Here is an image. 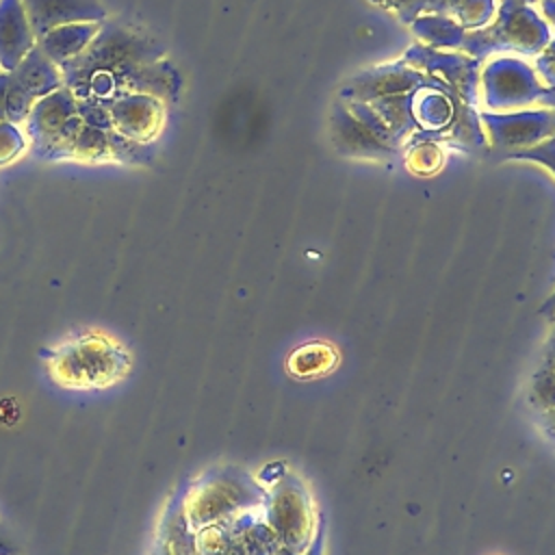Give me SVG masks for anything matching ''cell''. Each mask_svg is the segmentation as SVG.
<instances>
[{
    "label": "cell",
    "mask_w": 555,
    "mask_h": 555,
    "mask_svg": "<svg viewBox=\"0 0 555 555\" xmlns=\"http://www.w3.org/2000/svg\"><path fill=\"white\" fill-rule=\"evenodd\" d=\"M113 130L139 143H152L165 124V104L152 95L124 93L108 104Z\"/></svg>",
    "instance_id": "cell-3"
},
{
    "label": "cell",
    "mask_w": 555,
    "mask_h": 555,
    "mask_svg": "<svg viewBox=\"0 0 555 555\" xmlns=\"http://www.w3.org/2000/svg\"><path fill=\"white\" fill-rule=\"evenodd\" d=\"M529 399L544 414L555 408V371L544 366L542 371H538L533 375L531 388H529Z\"/></svg>",
    "instance_id": "cell-13"
},
{
    "label": "cell",
    "mask_w": 555,
    "mask_h": 555,
    "mask_svg": "<svg viewBox=\"0 0 555 555\" xmlns=\"http://www.w3.org/2000/svg\"><path fill=\"white\" fill-rule=\"evenodd\" d=\"M546 418H548V423H551V425H553V427H555V408H553V410H548V412H546Z\"/></svg>",
    "instance_id": "cell-19"
},
{
    "label": "cell",
    "mask_w": 555,
    "mask_h": 555,
    "mask_svg": "<svg viewBox=\"0 0 555 555\" xmlns=\"http://www.w3.org/2000/svg\"><path fill=\"white\" fill-rule=\"evenodd\" d=\"M182 80L173 63L165 56L143 63L137 67V72L128 80V93H143L152 95L165 106L173 104L178 100Z\"/></svg>",
    "instance_id": "cell-7"
},
{
    "label": "cell",
    "mask_w": 555,
    "mask_h": 555,
    "mask_svg": "<svg viewBox=\"0 0 555 555\" xmlns=\"http://www.w3.org/2000/svg\"><path fill=\"white\" fill-rule=\"evenodd\" d=\"M72 158H78V160H106L111 158L108 156V130H102V128H93V126H82L78 137H76V143H74V150H72Z\"/></svg>",
    "instance_id": "cell-10"
},
{
    "label": "cell",
    "mask_w": 555,
    "mask_h": 555,
    "mask_svg": "<svg viewBox=\"0 0 555 555\" xmlns=\"http://www.w3.org/2000/svg\"><path fill=\"white\" fill-rule=\"evenodd\" d=\"M74 115H76V95L72 93V89L61 87L35 102L30 115L22 124V130L30 141V147H35L43 143L48 137H52Z\"/></svg>",
    "instance_id": "cell-6"
},
{
    "label": "cell",
    "mask_w": 555,
    "mask_h": 555,
    "mask_svg": "<svg viewBox=\"0 0 555 555\" xmlns=\"http://www.w3.org/2000/svg\"><path fill=\"white\" fill-rule=\"evenodd\" d=\"M102 22H74V24H63L37 39V46L43 50V54L56 63L59 67L74 56H78L91 39L98 35Z\"/></svg>",
    "instance_id": "cell-8"
},
{
    "label": "cell",
    "mask_w": 555,
    "mask_h": 555,
    "mask_svg": "<svg viewBox=\"0 0 555 555\" xmlns=\"http://www.w3.org/2000/svg\"><path fill=\"white\" fill-rule=\"evenodd\" d=\"M546 366L551 369V371H555V345L551 347V351H548V360H546Z\"/></svg>",
    "instance_id": "cell-18"
},
{
    "label": "cell",
    "mask_w": 555,
    "mask_h": 555,
    "mask_svg": "<svg viewBox=\"0 0 555 555\" xmlns=\"http://www.w3.org/2000/svg\"><path fill=\"white\" fill-rule=\"evenodd\" d=\"M35 102H37V98L26 87H22L20 82H15L9 76V87H7V121H11L15 126H22L26 121V117L30 115Z\"/></svg>",
    "instance_id": "cell-12"
},
{
    "label": "cell",
    "mask_w": 555,
    "mask_h": 555,
    "mask_svg": "<svg viewBox=\"0 0 555 555\" xmlns=\"http://www.w3.org/2000/svg\"><path fill=\"white\" fill-rule=\"evenodd\" d=\"M130 366L128 353L100 334H85L61 345L50 360V375L69 388H104Z\"/></svg>",
    "instance_id": "cell-2"
},
{
    "label": "cell",
    "mask_w": 555,
    "mask_h": 555,
    "mask_svg": "<svg viewBox=\"0 0 555 555\" xmlns=\"http://www.w3.org/2000/svg\"><path fill=\"white\" fill-rule=\"evenodd\" d=\"M26 134L11 121H0V167L20 158L26 150Z\"/></svg>",
    "instance_id": "cell-14"
},
{
    "label": "cell",
    "mask_w": 555,
    "mask_h": 555,
    "mask_svg": "<svg viewBox=\"0 0 555 555\" xmlns=\"http://www.w3.org/2000/svg\"><path fill=\"white\" fill-rule=\"evenodd\" d=\"M76 115L82 119V124L87 126H93V128H102V130H111L113 124H111V115H108V108L93 102V100H82V98H76Z\"/></svg>",
    "instance_id": "cell-15"
},
{
    "label": "cell",
    "mask_w": 555,
    "mask_h": 555,
    "mask_svg": "<svg viewBox=\"0 0 555 555\" xmlns=\"http://www.w3.org/2000/svg\"><path fill=\"white\" fill-rule=\"evenodd\" d=\"M9 76L20 82L22 87H26L37 100L65 87L63 82V74L61 67L56 63H52L43 50L39 46H35L20 63L13 72H9Z\"/></svg>",
    "instance_id": "cell-9"
},
{
    "label": "cell",
    "mask_w": 555,
    "mask_h": 555,
    "mask_svg": "<svg viewBox=\"0 0 555 555\" xmlns=\"http://www.w3.org/2000/svg\"><path fill=\"white\" fill-rule=\"evenodd\" d=\"M7 87L9 72H0V121H7Z\"/></svg>",
    "instance_id": "cell-17"
},
{
    "label": "cell",
    "mask_w": 555,
    "mask_h": 555,
    "mask_svg": "<svg viewBox=\"0 0 555 555\" xmlns=\"http://www.w3.org/2000/svg\"><path fill=\"white\" fill-rule=\"evenodd\" d=\"M108 156L128 165H143L152 158V143H139L119 134L117 130H108Z\"/></svg>",
    "instance_id": "cell-11"
},
{
    "label": "cell",
    "mask_w": 555,
    "mask_h": 555,
    "mask_svg": "<svg viewBox=\"0 0 555 555\" xmlns=\"http://www.w3.org/2000/svg\"><path fill=\"white\" fill-rule=\"evenodd\" d=\"M325 351H330L325 345H308V347L299 349V351L295 353V358H301V364H304V362H308L299 375H308V373H312V371H314V373H319V371H323V369H325L323 364L332 366L334 358L323 360V353H325Z\"/></svg>",
    "instance_id": "cell-16"
},
{
    "label": "cell",
    "mask_w": 555,
    "mask_h": 555,
    "mask_svg": "<svg viewBox=\"0 0 555 555\" xmlns=\"http://www.w3.org/2000/svg\"><path fill=\"white\" fill-rule=\"evenodd\" d=\"M37 46L22 0H0V72H13Z\"/></svg>",
    "instance_id": "cell-5"
},
{
    "label": "cell",
    "mask_w": 555,
    "mask_h": 555,
    "mask_svg": "<svg viewBox=\"0 0 555 555\" xmlns=\"http://www.w3.org/2000/svg\"><path fill=\"white\" fill-rule=\"evenodd\" d=\"M35 37L74 22H104L106 9L98 0H22Z\"/></svg>",
    "instance_id": "cell-4"
},
{
    "label": "cell",
    "mask_w": 555,
    "mask_h": 555,
    "mask_svg": "<svg viewBox=\"0 0 555 555\" xmlns=\"http://www.w3.org/2000/svg\"><path fill=\"white\" fill-rule=\"evenodd\" d=\"M163 56L160 43L126 24L104 20L91 43L61 65L63 82L76 98L93 100L108 108L128 93V80L139 65Z\"/></svg>",
    "instance_id": "cell-1"
}]
</instances>
